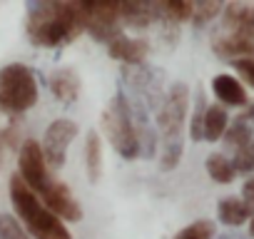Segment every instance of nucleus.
Wrapping results in <instances>:
<instances>
[{
	"mask_svg": "<svg viewBox=\"0 0 254 239\" xmlns=\"http://www.w3.org/2000/svg\"><path fill=\"white\" fill-rule=\"evenodd\" d=\"M25 30L38 48H63L85 30L80 3H30Z\"/></svg>",
	"mask_w": 254,
	"mask_h": 239,
	"instance_id": "1",
	"label": "nucleus"
},
{
	"mask_svg": "<svg viewBox=\"0 0 254 239\" xmlns=\"http://www.w3.org/2000/svg\"><path fill=\"white\" fill-rule=\"evenodd\" d=\"M190 112V87L185 82H175L167 95L165 102L160 107L157 117V127H160V170L170 172L180 165L182 152H185V142H182V127Z\"/></svg>",
	"mask_w": 254,
	"mask_h": 239,
	"instance_id": "2",
	"label": "nucleus"
},
{
	"mask_svg": "<svg viewBox=\"0 0 254 239\" xmlns=\"http://www.w3.org/2000/svg\"><path fill=\"white\" fill-rule=\"evenodd\" d=\"M10 202L33 239H72L65 222L38 199V194L23 182L18 172L10 177Z\"/></svg>",
	"mask_w": 254,
	"mask_h": 239,
	"instance_id": "3",
	"label": "nucleus"
},
{
	"mask_svg": "<svg viewBox=\"0 0 254 239\" xmlns=\"http://www.w3.org/2000/svg\"><path fill=\"white\" fill-rule=\"evenodd\" d=\"M102 132L120 157H125V160H137L140 157L135 122H132L130 105H127V97H125L122 90L107 102V107L102 112Z\"/></svg>",
	"mask_w": 254,
	"mask_h": 239,
	"instance_id": "4",
	"label": "nucleus"
},
{
	"mask_svg": "<svg viewBox=\"0 0 254 239\" xmlns=\"http://www.w3.org/2000/svg\"><path fill=\"white\" fill-rule=\"evenodd\" d=\"M38 102V80L28 65L13 62L0 70V110L10 115L28 112Z\"/></svg>",
	"mask_w": 254,
	"mask_h": 239,
	"instance_id": "5",
	"label": "nucleus"
},
{
	"mask_svg": "<svg viewBox=\"0 0 254 239\" xmlns=\"http://www.w3.org/2000/svg\"><path fill=\"white\" fill-rule=\"evenodd\" d=\"M82 5V15H85V30L100 40V43H115L117 38H122V18H120V3L112 0H87Z\"/></svg>",
	"mask_w": 254,
	"mask_h": 239,
	"instance_id": "6",
	"label": "nucleus"
},
{
	"mask_svg": "<svg viewBox=\"0 0 254 239\" xmlns=\"http://www.w3.org/2000/svg\"><path fill=\"white\" fill-rule=\"evenodd\" d=\"M122 77L127 80V87H130V97L140 100L150 112H160L162 102H165V95L162 92V72H157L155 67L150 65H140V67H125L122 70Z\"/></svg>",
	"mask_w": 254,
	"mask_h": 239,
	"instance_id": "7",
	"label": "nucleus"
},
{
	"mask_svg": "<svg viewBox=\"0 0 254 239\" xmlns=\"http://www.w3.org/2000/svg\"><path fill=\"white\" fill-rule=\"evenodd\" d=\"M20 170H18V175L23 177V182L40 197L50 184H53V170L48 167V162H45V155H43V147H40V142H35V140H25L23 142V147H20Z\"/></svg>",
	"mask_w": 254,
	"mask_h": 239,
	"instance_id": "8",
	"label": "nucleus"
},
{
	"mask_svg": "<svg viewBox=\"0 0 254 239\" xmlns=\"http://www.w3.org/2000/svg\"><path fill=\"white\" fill-rule=\"evenodd\" d=\"M77 137V125L72 120H55V122L45 130V137H43V155H45V162L50 170H60L67 160V150H70V142Z\"/></svg>",
	"mask_w": 254,
	"mask_h": 239,
	"instance_id": "9",
	"label": "nucleus"
},
{
	"mask_svg": "<svg viewBox=\"0 0 254 239\" xmlns=\"http://www.w3.org/2000/svg\"><path fill=\"white\" fill-rule=\"evenodd\" d=\"M38 199H43V204H45L53 214H58L60 219H65V222H80V219H82V207H80V202L75 199V194L70 192V187H67L65 182H60V179H53V184H50Z\"/></svg>",
	"mask_w": 254,
	"mask_h": 239,
	"instance_id": "10",
	"label": "nucleus"
},
{
	"mask_svg": "<svg viewBox=\"0 0 254 239\" xmlns=\"http://www.w3.org/2000/svg\"><path fill=\"white\" fill-rule=\"evenodd\" d=\"M212 50L224 60H242L254 55V33L247 30H222L212 40Z\"/></svg>",
	"mask_w": 254,
	"mask_h": 239,
	"instance_id": "11",
	"label": "nucleus"
},
{
	"mask_svg": "<svg viewBox=\"0 0 254 239\" xmlns=\"http://www.w3.org/2000/svg\"><path fill=\"white\" fill-rule=\"evenodd\" d=\"M107 53L112 60H120L127 67H140V65H145V60L150 55V45L140 38H125L122 35L107 45Z\"/></svg>",
	"mask_w": 254,
	"mask_h": 239,
	"instance_id": "12",
	"label": "nucleus"
},
{
	"mask_svg": "<svg viewBox=\"0 0 254 239\" xmlns=\"http://www.w3.org/2000/svg\"><path fill=\"white\" fill-rule=\"evenodd\" d=\"M212 92L222 105H229V107H247L249 105L247 90L234 75H227V72L214 75L212 77Z\"/></svg>",
	"mask_w": 254,
	"mask_h": 239,
	"instance_id": "13",
	"label": "nucleus"
},
{
	"mask_svg": "<svg viewBox=\"0 0 254 239\" xmlns=\"http://www.w3.org/2000/svg\"><path fill=\"white\" fill-rule=\"evenodd\" d=\"M48 85H50V92H53L60 102H65V105L75 102L77 95H80V77H77V72L70 70V67L55 70V72L50 75V82H48Z\"/></svg>",
	"mask_w": 254,
	"mask_h": 239,
	"instance_id": "14",
	"label": "nucleus"
},
{
	"mask_svg": "<svg viewBox=\"0 0 254 239\" xmlns=\"http://www.w3.org/2000/svg\"><path fill=\"white\" fill-rule=\"evenodd\" d=\"M217 217L227 227H242L254 217V209L242 199V197H224L217 204Z\"/></svg>",
	"mask_w": 254,
	"mask_h": 239,
	"instance_id": "15",
	"label": "nucleus"
},
{
	"mask_svg": "<svg viewBox=\"0 0 254 239\" xmlns=\"http://www.w3.org/2000/svg\"><path fill=\"white\" fill-rule=\"evenodd\" d=\"M120 18L130 28H150L157 20L155 3H135V0L120 3Z\"/></svg>",
	"mask_w": 254,
	"mask_h": 239,
	"instance_id": "16",
	"label": "nucleus"
},
{
	"mask_svg": "<svg viewBox=\"0 0 254 239\" xmlns=\"http://www.w3.org/2000/svg\"><path fill=\"white\" fill-rule=\"evenodd\" d=\"M222 13H224V30L254 33V5L252 3H229Z\"/></svg>",
	"mask_w": 254,
	"mask_h": 239,
	"instance_id": "17",
	"label": "nucleus"
},
{
	"mask_svg": "<svg viewBox=\"0 0 254 239\" xmlns=\"http://www.w3.org/2000/svg\"><path fill=\"white\" fill-rule=\"evenodd\" d=\"M229 127V117H227V110L222 105H209L207 112H204V125H202V140L207 142H217L224 137Z\"/></svg>",
	"mask_w": 254,
	"mask_h": 239,
	"instance_id": "18",
	"label": "nucleus"
},
{
	"mask_svg": "<svg viewBox=\"0 0 254 239\" xmlns=\"http://www.w3.org/2000/svg\"><path fill=\"white\" fill-rule=\"evenodd\" d=\"M85 165H87V179L92 184L100 182V175H102V142H100V135L95 130H90L87 140H85Z\"/></svg>",
	"mask_w": 254,
	"mask_h": 239,
	"instance_id": "19",
	"label": "nucleus"
},
{
	"mask_svg": "<svg viewBox=\"0 0 254 239\" xmlns=\"http://www.w3.org/2000/svg\"><path fill=\"white\" fill-rule=\"evenodd\" d=\"M252 135H254L252 125L247 122L244 117H237V120H232V122H229V127L224 132V145H229L234 150H242V147H247L254 140Z\"/></svg>",
	"mask_w": 254,
	"mask_h": 239,
	"instance_id": "20",
	"label": "nucleus"
},
{
	"mask_svg": "<svg viewBox=\"0 0 254 239\" xmlns=\"http://www.w3.org/2000/svg\"><path fill=\"white\" fill-rule=\"evenodd\" d=\"M207 175H209L217 184H229V182H234V177H237L232 160H227V157L219 155V152H214V155L207 157Z\"/></svg>",
	"mask_w": 254,
	"mask_h": 239,
	"instance_id": "21",
	"label": "nucleus"
},
{
	"mask_svg": "<svg viewBox=\"0 0 254 239\" xmlns=\"http://www.w3.org/2000/svg\"><path fill=\"white\" fill-rule=\"evenodd\" d=\"M214 232H217L214 222H209V219H197V222H192L190 227L180 229L172 239H214Z\"/></svg>",
	"mask_w": 254,
	"mask_h": 239,
	"instance_id": "22",
	"label": "nucleus"
},
{
	"mask_svg": "<svg viewBox=\"0 0 254 239\" xmlns=\"http://www.w3.org/2000/svg\"><path fill=\"white\" fill-rule=\"evenodd\" d=\"M204 112H207V102H204V90L197 87V100H194V112H192V122H190V137L194 142L202 140V125H204Z\"/></svg>",
	"mask_w": 254,
	"mask_h": 239,
	"instance_id": "23",
	"label": "nucleus"
},
{
	"mask_svg": "<svg viewBox=\"0 0 254 239\" xmlns=\"http://www.w3.org/2000/svg\"><path fill=\"white\" fill-rule=\"evenodd\" d=\"M0 239H33L13 214H0Z\"/></svg>",
	"mask_w": 254,
	"mask_h": 239,
	"instance_id": "24",
	"label": "nucleus"
},
{
	"mask_svg": "<svg viewBox=\"0 0 254 239\" xmlns=\"http://www.w3.org/2000/svg\"><path fill=\"white\" fill-rule=\"evenodd\" d=\"M222 10H224V5H222V3H194L192 20H194V25L199 28V25H207L209 20H214Z\"/></svg>",
	"mask_w": 254,
	"mask_h": 239,
	"instance_id": "25",
	"label": "nucleus"
},
{
	"mask_svg": "<svg viewBox=\"0 0 254 239\" xmlns=\"http://www.w3.org/2000/svg\"><path fill=\"white\" fill-rule=\"evenodd\" d=\"M232 165H234V172H237V175H249V172H254V140H252L247 147L237 150Z\"/></svg>",
	"mask_w": 254,
	"mask_h": 239,
	"instance_id": "26",
	"label": "nucleus"
},
{
	"mask_svg": "<svg viewBox=\"0 0 254 239\" xmlns=\"http://www.w3.org/2000/svg\"><path fill=\"white\" fill-rule=\"evenodd\" d=\"M232 65H234L237 75L244 82H249V87H254V58H242V60H234Z\"/></svg>",
	"mask_w": 254,
	"mask_h": 239,
	"instance_id": "27",
	"label": "nucleus"
},
{
	"mask_svg": "<svg viewBox=\"0 0 254 239\" xmlns=\"http://www.w3.org/2000/svg\"><path fill=\"white\" fill-rule=\"evenodd\" d=\"M242 199H244V202L254 209V177L244 182V187H242Z\"/></svg>",
	"mask_w": 254,
	"mask_h": 239,
	"instance_id": "28",
	"label": "nucleus"
},
{
	"mask_svg": "<svg viewBox=\"0 0 254 239\" xmlns=\"http://www.w3.org/2000/svg\"><path fill=\"white\" fill-rule=\"evenodd\" d=\"M242 117H244V120H247V122H254V102H252V105H249V107H247V112H244V115H242Z\"/></svg>",
	"mask_w": 254,
	"mask_h": 239,
	"instance_id": "29",
	"label": "nucleus"
},
{
	"mask_svg": "<svg viewBox=\"0 0 254 239\" xmlns=\"http://www.w3.org/2000/svg\"><path fill=\"white\" fill-rule=\"evenodd\" d=\"M249 237H252V239H254V217H252V219H249Z\"/></svg>",
	"mask_w": 254,
	"mask_h": 239,
	"instance_id": "30",
	"label": "nucleus"
},
{
	"mask_svg": "<svg viewBox=\"0 0 254 239\" xmlns=\"http://www.w3.org/2000/svg\"><path fill=\"white\" fill-rule=\"evenodd\" d=\"M219 239H244V237H234V234H224V237H219Z\"/></svg>",
	"mask_w": 254,
	"mask_h": 239,
	"instance_id": "31",
	"label": "nucleus"
}]
</instances>
